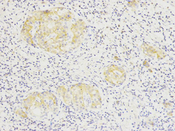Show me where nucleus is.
<instances>
[{"mask_svg":"<svg viewBox=\"0 0 175 131\" xmlns=\"http://www.w3.org/2000/svg\"><path fill=\"white\" fill-rule=\"evenodd\" d=\"M103 75L106 81L115 85H118L123 83L126 77L124 69L114 64L106 67L103 71Z\"/></svg>","mask_w":175,"mask_h":131,"instance_id":"1","label":"nucleus"},{"mask_svg":"<svg viewBox=\"0 0 175 131\" xmlns=\"http://www.w3.org/2000/svg\"><path fill=\"white\" fill-rule=\"evenodd\" d=\"M84 99L86 109H95L101 104L102 99L98 89L94 85L86 84Z\"/></svg>","mask_w":175,"mask_h":131,"instance_id":"2","label":"nucleus"},{"mask_svg":"<svg viewBox=\"0 0 175 131\" xmlns=\"http://www.w3.org/2000/svg\"><path fill=\"white\" fill-rule=\"evenodd\" d=\"M58 94L63 98L65 103L69 106L73 105L72 96L69 91L64 86H59L57 88Z\"/></svg>","mask_w":175,"mask_h":131,"instance_id":"5","label":"nucleus"},{"mask_svg":"<svg viewBox=\"0 0 175 131\" xmlns=\"http://www.w3.org/2000/svg\"><path fill=\"white\" fill-rule=\"evenodd\" d=\"M141 47L143 53L146 56L149 57H153L157 55L159 49L152 46L143 43L141 45Z\"/></svg>","mask_w":175,"mask_h":131,"instance_id":"6","label":"nucleus"},{"mask_svg":"<svg viewBox=\"0 0 175 131\" xmlns=\"http://www.w3.org/2000/svg\"><path fill=\"white\" fill-rule=\"evenodd\" d=\"M43 30V31H46V30H45V29H44Z\"/></svg>","mask_w":175,"mask_h":131,"instance_id":"8","label":"nucleus"},{"mask_svg":"<svg viewBox=\"0 0 175 131\" xmlns=\"http://www.w3.org/2000/svg\"><path fill=\"white\" fill-rule=\"evenodd\" d=\"M87 29L86 23L81 19H78L72 24L70 29L73 33V36L70 43L72 47H73V49L78 47L80 45Z\"/></svg>","mask_w":175,"mask_h":131,"instance_id":"3","label":"nucleus"},{"mask_svg":"<svg viewBox=\"0 0 175 131\" xmlns=\"http://www.w3.org/2000/svg\"><path fill=\"white\" fill-rule=\"evenodd\" d=\"M86 83L80 82L72 85L70 89L73 105L80 110H87L84 99V92Z\"/></svg>","mask_w":175,"mask_h":131,"instance_id":"4","label":"nucleus"},{"mask_svg":"<svg viewBox=\"0 0 175 131\" xmlns=\"http://www.w3.org/2000/svg\"><path fill=\"white\" fill-rule=\"evenodd\" d=\"M30 23L31 24H33V22L32 21H31L30 22Z\"/></svg>","mask_w":175,"mask_h":131,"instance_id":"7","label":"nucleus"}]
</instances>
